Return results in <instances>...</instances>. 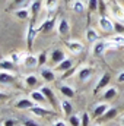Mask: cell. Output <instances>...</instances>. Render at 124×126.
<instances>
[{"instance_id": "6da1fadb", "label": "cell", "mask_w": 124, "mask_h": 126, "mask_svg": "<svg viewBox=\"0 0 124 126\" xmlns=\"http://www.w3.org/2000/svg\"><path fill=\"white\" fill-rule=\"evenodd\" d=\"M39 76L44 82H54L56 81V70L51 69V67H47V66H42L39 67Z\"/></svg>"}, {"instance_id": "7a4b0ae2", "label": "cell", "mask_w": 124, "mask_h": 126, "mask_svg": "<svg viewBox=\"0 0 124 126\" xmlns=\"http://www.w3.org/2000/svg\"><path fill=\"white\" fill-rule=\"evenodd\" d=\"M34 106H35V103L32 101L31 97H19L15 103V107L19 110H31Z\"/></svg>"}, {"instance_id": "3957f363", "label": "cell", "mask_w": 124, "mask_h": 126, "mask_svg": "<svg viewBox=\"0 0 124 126\" xmlns=\"http://www.w3.org/2000/svg\"><path fill=\"white\" fill-rule=\"evenodd\" d=\"M66 47L69 48V51H70L72 54H80V53L85 50L83 43L76 41V40H69V41H66Z\"/></svg>"}, {"instance_id": "277c9868", "label": "cell", "mask_w": 124, "mask_h": 126, "mask_svg": "<svg viewBox=\"0 0 124 126\" xmlns=\"http://www.w3.org/2000/svg\"><path fill=\"white\" fill-rule=\"evenodd\" d=\"M37 34H38V30L34 27V24L31 22V24L28 25V30H26V48H28V51H31L32 50L34 40H35Z\"/></svg>"}, {"instance_id": "5b68a950", "label": "cell", "mask_w": 124, "mask_h": 126, "mask_svg": "<svg viewBox=\"0 0 124 126\" xmlns=\"http://www.w3.org/2000/svg\"><path fill=\"white\" fill-rule=\"evenodd\" d=\"M92 75H93V67H89V66H82L77 70V79H79V82H88Z\"/></svg>"}, {"instance_id": "8992f818", "label": "cell", "mask_w": 124, "mask_h": 126, "mask_svg": "<svg viewBox=\"0 0 124 126\" xmlns=\"http://www.w3.org/2000/svg\"><path fill=\"white\" fill-rule=\"evenodd\" d=\"M54 27H56V16H50V18L44 19L37 30H38V32H50Z\"/></svg>"}, {"instance_id": "52a82bcc", "label": "cell", "mask_w": 124, "mask_h": 126, "mask_svg": "<svg viewBox=\"0 0 124 126\" xmlns=\"http://www.w3.org/2000/svg\"><path fill=\"white\" fill-rule=\"evenodd\" d=\"M110 81H111V75L108 73V72H105V73H102V76L99 78V81L96 82V85H95V90H93V94H96V93H99L101 90H105L107 87H108V84H110Z\"/></svg>"}, {"instance_id": "ba28073f", "label": "cell", "mask_w": 124, "mask_h": 126, "mask_svg": "<svg viewBox=\"0 0 124 126\" xmlns=\"http://www.w3.org/2000/svg\"><path fill=\"white\" fill-rule=\"evenodd\" d=\"M98 25H99V28L104 32H112L114 31V22H112L110 18H107L105 15H104V16H99Z\"/></svg>"}, {"instance_id": "9c48e42d", "label": "cell", "mask_w": 124, "mask_h": 126, "mask_svg": "<svg viewBox=\"0 0 124 126\" xmlns=\"http://www.w3.org/2000/svg\"><path fill=\"white\" fill-rule=\"evenodd\" d=\"M41 93H42V94H44V97L47 98V101L51 104V107H53V109H56V106H57V98H56L54 91H53L50 87H47V85H42V88H41Z\"/></svg>"}, {"instance_id": "30bf717a", "label": "cell", "mask_w": 124, "mask_h": 126, "mask_svg": "<svg viewBox=\"0 0 124 126\" xmlns=\"http://www.w3.org/2000/svg\"><path fill=\"white\" fill-rule=\"evenodd\" d=\"M105 51H107L105 40H98L96 43H93V46H92V54L95 56V57H102Z\"/></svg>"}, {"instance_id": "8fae6325", "label": "cell", "mask_w": 124, "mask_h": 126, "mask_svg": "<svg viewBox=\"0 0 124 126\" xmlns=\"http://www.w3.org/2000/svg\"><path fill=\"white\" fill-rule=\"evenodd\" d=\"M70 32V24L66 18H62L57 22V34L60 37H67V34Z\"/></svg>"}, {"instance_id": "7c38bea8", "label": "cell", "mask_w": 124, "mask_h": 126, "mask_svg": "<svg viewBox=\"0 0 124 126\" xmlns=\"http://www.w3.org/2000/svg\"><path fill=\"white\" fill-rule=\"evenodd\" d=\"M108 109H110V104L108 103H99V104L95 106V109H93V111H92V116L95 119H101L107 113Z\"/></svg>"}, {"instance_id": "4fadbf2b", "label": "cell", "mask_w": 124, "mask_h": 126, "mask_svg": "<svg viewBox=\"0 0 124 126\" xmlns=\"http://www.w3.org/2000/svg\"><path fill=\"white\" fill-rule=\"evenodd\" d=\"M64 59H66V54H64V51H63L62 48H54V50L50 53V60L54 63V64L62 63Z\"/></svg>"}, {"instance_id": "5bb4252c", "label": "cell", "mask_w": 124, "mask_h": 126, "mask_svg": "<svg viewBox=\"0 0 124 126\" xmlns=\"http://www.w3.org/2000/svg\"><path fill=\"white\" fill-rule=\"evenodd\" d=\"M31 113L32 114H35V116H38V117H44V116H48V114H53L54 113V110H51V109H45V107H42V106H34L31 109Z\"/></svg>"}, {"instance_id": "9a60e30c", "label": "cell", "mask_w": 124, "mask_h": 126, "mask_svg": "<svg viewBox=\"0 0 124 126\" xmlns=\"http://www.w3.org/2000/svg\"><path fill=\"white\" fill-rule=\"evenodd\" d=\"M72 67H74V63L72 59H64L62 63L56 64V72H60V73H64L67 70H70Z\"/></svg>"}, {"instance_id": "2e32d148", "label": "cell", "mask_w": 124, "mask_h": 126, "mask_svg": "<svg viewBox=\"0 0 124 126\" xmlns=\"http://www.w3.org/2000/svg\"><path fill=\"white\" fill-rule=\"evenodd\" d=\"M41 9H42V0H32L29 4V12H31L32 19H35L39 15Z\"/></svg>"}, {"instance_id": "e0dca14e", "label": "cell", "mask_w": 124, "mask_h": 126, "mask_svg": "<svg viewBox=\"0 0 124 126\" xmlns=\"http://www.w3.org/2000/svg\"><path fill=\"white\" fill-rule=\"evenodd\" d=\"M15 81V75L13 72H7V70H0V84L1 85H9Z\"/></svg>"}, {"instance_id": "ac0fdd59", "label": "cell", "mask_w": 124, "mask_h": 126, "mask_svg": "<svg viewBox=\"0 0 124 126\" xmlns=\"http://www.w3.org/2000/svg\"><path fill=\"white\" fill-rule=\"evenodd\" d=\"M26 56H28V53H25V51H15V53H12L7 59H10L15 64H21V63L24 64L25 59H26Z\"/></svg>"}, {"instance_id": "d6986e66", "label": "cell", "mask_w": 124, "mask_h": 126, "mask_svg": "<svg viewBox=\"0 0 124 126\" xmlns=\"http://www.w3.org/2000/svg\"><path fill=\"white\" fill-rule=\"evenodd\" d=\"M24 66L26 69H35L38 67V56L37 54H32V53H28L25 62H24Z\"/></svg>"}, {"instance_id": "ffe728a7", "label": "cell", "mask_w": 124, "mask_h": 126, "mask_svg": "<svg viewBox=\"0 0 124 126\" xmlns=\"http://www.w3.org/2000/svg\"><path fill=\"white\" fill-rule=\"evenodd\" d=\"M60 93L64 98H67V100H70V98H73L74 95H76V91L73 90V87H70V85H67V84H62L60 85Z\"/></svg>"}, {"instance_id": "44dd1931", "label": "cell", "mask_w": 124, "mask_h": 126, "mask_svg": "<svg viewBox=\"0 0 124 126\" xmlns=\"http://www.w3.org/2000/svg\"><path fill=\"white\" fill-rule=\"evenodd\" d=\"M60 107H62V111L64 116H67V117H70L72 114H73V106H72V103L67 100V98H64L60 101Z\"/></svg>"}, {"instance_id": "7402d4cb", "label": "cell", "mask_w": 124, "mask_h": 126, "mask_svg": "<svg viewBox=\"0 0 124 126\" xmlns=\"http://www.w3.org/2000/svg\"><path fill=\"white\" fill-rule=\"evenodd\" d=\"M29 97L32 98V101H34L35 104H45V103H47V98H45V97H44V94L41 93V90H39V91H38V90H34V91H31Z\"/></svg>"}, {"instance_id": "603a6c76", "label": "cell", "mask_w": 124, "mask_h": 126, "mask_svg": "<svg viewBox=\"0 0 124 126\" xmlns=\"http://www.w3.org/2000/svg\"><path fill=\"white\" fill-rule=\"evenodd\" d=\"M117 94H118V90H117L115 87H107V88L104 90V93H102V98H104L105 101H110V100L115 98Z\"/></svg>"}, {"instance_id": "cb8c5ba5", "label": "cell", "mask_w": 124, "mask_h": 126, "mask_svg": "<svg viewBox=\"0 0 124 126\" xmlns=\"http://www.w3.org/2000/svg\"><path fill=\"white\" fill-rule=\"evenodd\" d=\"M16 64L12 62L10 59H3L0 60V70H7V72H15Z\"/></svg>"}, {"instance_id": "d4e9b609", "label": "cell", "mask_w": 124, "mask_h": 126, "mask_svg": "<svg viewBox=\"0 0 124 126\" xmlns=\"http://www.w3.org/2000/svg\"><path fill=\"white\" fill-rule=\"evenodd\" d=\"M70 7H72V10H73L74 13H83L85 9H86V4H85L82 0H73L72 4H70Z\"/></svg>"}, {"instance_id": "484cf974", "label": "cell", "mask_w": 124, "mask_h": 126, "mask_svg": "<svg viewBox=\"0 0 124 126\" xmlns=\"http://www.w3.org/2000/svg\"><path fill=\"white\" fill-rule=\"evenodd\" d=\"M24 84H25V87H37V84H38V76L35 75V73H29V75H26L25 78H24Z\"/></svg>"}, {"instance_id": "4316f807", "label": "cell", "mask_w": 124, "mask_h": 126, "mask_svg": "<svg viewBox=\"0 0 124 126\" xmlns=\"http://www.w3.org/2000/svg\"><path fill=\"white\" fill-rule=\"evenodd\" d=\"M13 15H15L18 19H28V18L31 16V12H29V7H21V9L15 10Z\"/></svg>"}, {"instance_id": "83f0119b", "label": "cell", "mask_w": 124, "mask_h": 126, "mask_svg": "<svg viewBox=\"0 0 124 126\" xmlns=\"http://www.w3.org/2000/svg\"><path fill=\"white\" fill-rule=\"evenodd\" d=\"M86 40L89 43H96L99 40V32L96 31V30H93V28H88V31H86Z\"/></svg>"}, {"instance_id": "f1b7e54d", "label": "cell", "mask_w": 124, "mask_h": 126, "mask_svg": "<svg viewBox=\"0 0 124 126\" xmlns=\"http://www.w3.org/2000/svg\"><path fill=\"white\" fill-rule=\"evenodd\" d=\"M117 114H118V110H117L115 107H110V109L107 110V113L101 117V120H112Z\"/></svg>"}, {"instance_id": "f546056e", "label": "cell", "mask_w": 124, "mask_h": 126, "mask_svg": "<svg viewBox=\"0 0 124 126\" xmlns=\"http://www.w3.org/2000/svg\"><path fill=\"white\" fill-rule=\"evenodd\" d=\"M44 7H45V10H47L48 13L54 12V10L57 9V0H45V1H44Z\"/></svg>"}, {"instance_id": "4dcf8cb0", "label": "cell", "mask_w": 124, "mask_h": 126, "mask_svg": "<svg viewBox=\"0 0 124 126\" xmlns=\"http://www.w3.org/2000/svg\"><path fill=\"white\" fill-rule=\"evenodd\" d=\"M48 60V54L45 53V51H41L39 54H38V67H42L45 63Z\"/></svg>"}, {"instance_id": "1f68e13d", "label": "cell", "mask_w": 124, "mask_h": 126, "mask_svg": "<svg viewBox=\"0 0 124 126\" xmlns=\"http://www.w3.org/2000/svg\"><path fill=\"white\" fill-rule=\"evenodd\" d=\"M69 125L70 126H82L80 125V116L79 114H72L69 117Z\"/></svg>"}, {"instance_id": "d6a6232c", "label": "cell", "mask_w": 124, "mask_h": 126, "mask_svg": "<svg viewBox=\"0 0 124 126\" xmlns=\"http://www.w3.org/2000/svg\"><path fill=\"white\" fill-rule=\"evenodd\" d=\"M80 125L82 126H89L91 125V117H89V114H88L86 111H83V113L80 114Z\"/></svg>"}, {"instance_id": "836d02e7", "label": "cell", "mask_w": 124, "mask_h": 126, "mask_svg": "<svg viewBox=\"0 0 124 126\" xmlns=\"http://www.w3.org/2000/svg\"><path fill=\"white\" fill-rule=\"evenodd\" d=\"M110 40H111V41H114L118 47H120V46H124V35H123V34H117V35H114V37H112V38H110Z\"/></svg>"}, {"instance_id": "e575fe53", "label": "cell", "mask_w": 124, "mask_h": 126, "mask_svg": "<svg viewBox=\"0 0 124 126\" xmlns=\"http://www.w3.org/2000/svg\"><path fill=\"white\" fill-rule=\"evenodd\" d=\"M114 31L117 32V34H124V24L123 22L114 21Z\"/></svg>"}, {"instance_id": "d590c367", "label": "cell", "mask_w": 124, "mask_h": 126, "mask_svg": "<svg viewBox=\"0 0 124 126\" xmlns=\"http://www.w3.org/2000/svg\"><path fill=\"white\" fill-rule=\"evenodd\" d=\"M98 1L99 0H88V9H89L91 13L95 12V10H98Z\"/></svg>"}, {"instance_id": "8d00e7d4", "label": "cell", "mask_w": 124, "mask_h": 126, "mask_svg": "<svg viewBox=\"0 0 124 126\" xmlns=\"http://www.w3.org/2000/svg\"><path fill=\"white\" fill-rule=\"evenodd\" d=\"M107 0H99L98 1V10H99V13H101V16H104V13H105V10H107V3H105Z\"/></svg>"}, {"instance_id": "74e56055", "label": "cell", "mask_w": 124, "mask_h": 126, "mask_svg": "<svg viewBox=\"0 0 124 126\" xmlns=\"http://www.w3.org/2000/svg\"><path fill=\"white\" fill-rule=\"evenodd\" d=\"M105 46H107V50H117L118 48V46L111 40H105Z\"/></svg>"}, {"instance_id": "f35d334b", "label": "cell", "mask_w": 124, "mask_h": 126, "mask_svg": "<svg viewBox=\"0 0 124 126\" xmlns=\"http://www.w3.org/2000/svg\"><path fill=\"white\" fill-rule=\"evenodd\" d=\"M73 72H76V67H72L70 70H67V72H64V73H63L62 76H60V79H62V81H66L67 78H70V76H72V73H73Z\"/></svg>"}, {"instance_id": "ab89813d", "label": "cell", "mask_w": 124, "mask_h": 126, "mask_svg": "<svg viewBox=\"0 0 124 126\" xmlns=\"http://www.w3.org/2000/svg\"><path fill=\"white\" fill-rule=\"evenodd\" d=\"M15 125H16L15 119H4L3 120V126H15Z\"/></svg>"}, {"instance_id": "60d3db41", "label": "cell", "mask_w": 124, "mask_h": 126, "mask_svg": "<svg viewBox=\"0 0 124 126\" xmlns=\"http://www.w3.org/2000/svg\"><path fill=\"white\" fill-rule=\"evenodd\" d=\"M115 81H117L118 84H124V70L118 72V75L115 76Z\"/></svg>"}, {"instance_id": "b9f144b4", "label": "cell", "mask_w": 124, "mask_h": 126, "mask_svg": "<svg viewBox=\"0 0 124 126\" xmlns=\"http://www.w3.org/2000/svg\"><path fill=\"white\" fill-rule=\"evenodd\" d=\"M24 126H41V125H38L35 120H32V119H26L25 122H24Z\"/></svg>"}, {"instance_id": "7bdbcfd3", "label": "cell", "mask_w": 124, "mask_h": 126, "mask_svg": "<svg viewBox=\"0 0 124 126\" xmlns=\"http://www.w3.org/2000/svg\"><path fill=\"white\" fill-rule=\"evenodd\" d=\"M53 126H67V123L62 119H56V120H53Z\"/></svg>"}, {"instance_id": "ee69618b", "label": "cell", "mask_w": 124, "mask_h": 126, "mask_svg": "<svg viewBox=\"0 0 124 126\" xmlns=\"http://www.w3.org/2000/svg\"><path fill=\"white\" fill-rule=\"evenodd\" d=\"M25 0H12V4H24Z\"/></svg>"}, {"instance_id": "f6af8a7d", "label": "cell", "mask_w": 124, "mask_h": 126, "mask_svg": "<svg viewBox=\"0 0 124 126\" xmlns=\"http://www.w3.org/2000/svg\"><path fill=\"white\" fill-rule=\"evenodd\" d=\"M7 98V94H4V93H0V101L1 100H6Z\"/></svg>"}, {"instance_id": "bcb514c9", "label": "cell", "mask_w": 124, "mask_h": 126, "mask_svg": "<svg viewBox=\"0 0 124 126\" xmlns=\"http://www.w3.org/2000/svg\"><path fill=\"white\" fill-rule=\"evenodd\" d=\"M121 126H124V116L121 117Z\"/></svg>"}, {"instance_id": "7dc6e473", "label": "cell", "mask_w": 124, "mask_h": 126, "mask_svg": "<svg viewBox=\"0 0 124 126\" xmlns=\"http://www.w3.org/2000/svg\"><path fill=\"white\" fill-rule=\"evenodd\" d=\"M16 126H24V125H16Z\"/></svg>"}, {"instance_id": "c3c4849f", "label": "cell", "mask_w": 124, "mask_h": 126, "mask_svg": "<svg viewBox=\"0 0 124 126\" xmlns=\"http://www.w3.org/2000/svg\"><path fill=\"white\" fill-rule=\"evenodd\" d=\"M0 126H3V123H0Z\"/></svg>"}, {"instance_id": "681fc988", "label": "cell", "mask_w": 124, "mask_h": 126, "mask_svg": "<svg viewBox=\"0 0 124 126\" xmlns=\"http://www.w3.org/2000/svg\"><path fill=\"white\" fill-rule=\"evenodd\" d=\"M93 126H99V125H93Z\"/></svg>"}]
</instances>
